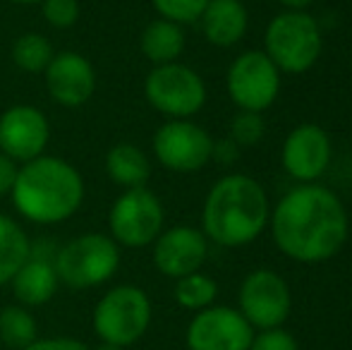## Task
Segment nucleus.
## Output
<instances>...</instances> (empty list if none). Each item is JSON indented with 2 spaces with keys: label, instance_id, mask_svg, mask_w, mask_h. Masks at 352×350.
<instances>
[{
  "label": "nucleus",
  "instance_id": "nucleus-1",
  "mask_svg": "<svg viewBox=\"0 0 352 350\" xmlns=\"http://www.w3.org/2000/svg\"><path fill=\"white\" fill-rule=\"evenodd\" d=\"M271 233L283 254L297 262L331 259L348 238V214L331 190L302 185L290 190L271 214Z\"/></svg>",
  "mask_w": 352,
  "mask_h": 350
},
{
  "label": "nucleus",
  "instance_id": "nucleus-2",
  "mask_svg": "<svg viewBox=\"0 0 352 350\" xmlns=\"http://www.w3.org/2000/svg\"><path fill=\"white\" fill-rule=\"evenodd\" d=\"M12 204L32 223H63L84 201V180L72 164L58 156H38L22 164L12 192Z\"/></svg>",
  "mask_w": 352,
  "mask_h": 350
},
{
  "label": "nucleus",
  "instance_id": "nucleus-3",
  "mask_svg": "<svg viewBox=\"0 0 352 350\" xmlns=\"http://www.w3.org/2000/svg\"><path fill=\"white\" fill-rule=\"evenodd\" d=\"M269 221V199L254 177L232 173L209 190L201 211L204 235L223 248H240L256 238Z\"/></svg>",
  "mask_w": 352,
  "mask_h": 350
},
{
  "label": "nucleus",
  "instance_id": "nucleus-4",
  "mask_svg": "<svg viewBox=\"0 0 352 350\" xmlns=\"http://www.w3.org/2000/svg\"><path fill=\"white\" fill-rule=\"evenodd\" d=\"M53 266L72 290H87L106 283L120 266V248L111 235L84 233L65 243L53 257Z\"/></svg>",
  "mask_w": 352,
  "mask_h": 350
},
{
  "label": "nucleus",
  "instance_id": "nucleus-5",
  "mask_svg": "<svg viewBox=\"0 0 352 350\" xmlns=\"http://www.w3.org/2000/svg\"><path fill=\"white\" fill-rule=\"evenodd\" d=\"M321 29L311 14L290 10L271 19L266 29V56L278 72L302 75L321 56Z\"/></svg>",
  "mask_w": 352,
  "mask_h": 350
},
{
  "label": "nucleus",
  "instance_id": "nucleus-6",
  "mask_svg": "<svg viewBox=\"0 0 352 350\" xmlns=\"http://www.w3.org/2000/svg\"><path fill=\"white\" fill-rule=\"evenodd\" d=\"M151 324V303L148 295L137 285H116L94 309V331L101 343L127 348L146 333Z\"/></svg>",
  "mask_w": 352,
  "mask_h": 350
},
{
  "label": "nucleus",
  "instance_id": "nucleus-7",
  "mask_svg": "<svg viewBox=\"0 0 352 350\" xmlns=\"http://www.w3.org/2000/svg\"><path fill=\"white\" fill-rule=\"evenodd\" d=\"M146 101L170 120H187L201 111L206 101L204 80L192 67L180 63L156 65L144 82Z\"/></svg>",
  "mask_w": 352,
  "mask_h": 350
},
{
  "label": "nucleus",
  "instance_id": "nucleus-8",
  "mask_svg": "<svg viewBox=\"0 0 352 350\" xmlns=\"http://www.w3.org/2000/svg\"><path fill=\"white\" fill-rule=\"evenodd\" d=\"M108 228H111V238L122 248H146L161 235V199L146 187L125 190L113 201Z\"/></svg>",
  "mask_w": 352,
  "mask_h": 350
},
{
  "label": "nucleus",
  "instance_id": "nucleus-9",
  "mask_svg": "<svg viewBox=\"0 0 352 350\" xmlns=\"http://www.w3.org/2000/svg\"><path fill=\"white\" fill-rule=\"evenodd\" d=\"M280 72L261 51H247L232 61L228 70V94L240 111L261 113L276 101Z\"/></svg>",
  "mask_w": 352,
  "mask_h": 350
},
{
  "label": "nucleus",
  "instance_id": "nucleus-10",
  "mask_svg": "<svg viewBox=\"0 0 352 350\" xmlns=\"http://www.w3.org/2000/svg\"><path fill=\"white\" fill-rule=\"evenodd\" d=\"M213 140L190 120H168L153 135L156 159L175 173H197L211 161Z\"/></svg>",
  "mask_w": 352,
  "mask_h": 350
},
{
  "label": "nucleus",
  "instance_id": "nucleus-11",
  "mask_svg": "<svg viewBox=\"0 0 352 350\" xmlns=\"http://www.w3.org/2000/svg\"><path fill=\"white\" fill-rule=\"evenodd\" d=\"M240 314L250 327L278 329L290 314L287 283L269 269L252 271L240 288Z\"/></svg>",
  "mask_w": 352,
  "mask_h": 350
},
{
  "label": "nucleus",
  "instance_id": "nucleus-12",
  "mask_svg": "<svg viewBox=\"0 0 352 350\" xmlns=\"http://www.w3.org/2000/svg\"><path fill=\"white\" fill-rule=\"evenodd\" d=\"M252 327L237 309L206 307L187 327L190 350H250Z\"/></svg>",
  "mask_w": 352,
  "mask_h": 350
},
{
  "label": "nucleus",
  "instance_id": "nucleus-13",
  "mask_svg": "<svg viewBox=\"0 0 352 350\" xmlns=\"http://www.w3.org/2000/svg\"><path fill=\"white\" fill-rule=\"evenodd\" d=\"M48 140H51V125L38 108L19 103L0 116V151L12 161H29L43 156Z\"/></svg>",
  "mask_w": 352,
  "mask_h": 350
},
{
  "label": "nucleus",
  "instance_id": "nucleus-14",
  "mask_svg": "<svg viewBox=\"0 0 352 350\" xmlns=\"http://www.w3.org/2000/svg\"><path fill=\"white\" fill-rule=\"evenodd\" d=\"M206 254V235L192 226H173L153 240V264L170 278H182L199 271Z\"/></svg>",
  "mask_w": 352,
  "mask_h": 350
},
{
  "label": "nucleus",
  "instance_id": "nucleus-15",
  "mask_svg": "<svg viewBox=\"0 0 352 350\" xmlns=\"http://www.w3.org/2000/svg\"><path fill=\"white\" fill-rule=\"evenodd\" d=\"M43 77L51 98L65 108L84 106L96 91V72L82 53H56Z\"/></svg>",
  "mask_w": 352,
  "mask_h": 350
},
{
  "label": "nucleus",
  "instance_id": "nucleus-16",
  "mask_svg": "<svg viewBox=\"0 0 352 350\" xmlns=\"http://www.w3.org/2000/svg\"><path fill=\"white\" fill-rule=\"evenodd\" d=\"M331 161V140L319 125H300L283 144V166L297 180H316Z\"/></svg>",
  "mask_w": 352,
  "mask_h": 350
},
{
  "label": "nucleus",
  "instance_id": "nucleus-17",
  "mask_svg": "<svg viewBox=\"0 0 352 350\" xmlns=\"http://www.w3.org/2000/svg\"><path fill=\"white\" fill-rule=\"evenodd\" d=\"M10 285H12L14 298L22 307H41V305L51 303L53 295L58 293L60 278H58L51 257H41V254L32 252L27 262L12 276Z\"/></svg>",
  "mask_w": 352,
  "mask_h": 350
},
{
  "label": "nucleus",
  "instance_id": "nucleus-18",
  "mask_svg": "<svg viewBox=\"0 0 352 350\" xmlns=\"http://www.w3.org/2000/svg\"><path fill=\"white\" fill-rule=\"evenodd\" d=\"M201 29L213 46H235L247 34V10L240 0H209L201 12Z\"/></svg>",
  "mask_w": 352,
  "mask_h": 350
},
{
  "label": "nucleus",
  "instance_id": "nucleus-19",
  "mask_svg": "<svg viewBox=\"0 0 352 350\" xmlns=\"http://www.w3.org/2000/svg\"><path fill=\"white\" fill-rule=\"evenodd\" d=\"M140 46H142V53L153 65L177 63L182 48H185V32H182L180 24L158 17L146 24V29L142 32Z\"/></svg>",
  "mask_w": 352,
  "mask_h": 350
},
{
  "label": "nucleus",
  "instance_id": "nucleus-20",
  "mask_svg": "<svg viewBox=\"0 0 352 350\" xmlns=\"http://www.w3.org/2000/svg\"><path fill=\"white\" fill-rule=\"evenodd\" d=\"M106 173L116 185L125 190L146 187V180L151 175V164L146 154L135 144H116L106 154Z\"/></svg>",
  "mask_w": 352,
  "mask_h": 350
},
{
  "label": "nucleus",
  "instance_id": "nucleus-21",
  "mask_svg": "<svg viewBox=\"0 0 352 350\" xmlns=\"http://www.w3.org/2000/svg\"><path fill=\"white\" fill-rule=\"evenodd\" d=\"M32 254V243L17 221L0 214V285L10 283Z\"/></svg>",
  "mask_w": 352,
  "mask_h": 350
},
{
  "label": "nucleus",
  "instance_id": "nucleus-22",
  "mask_svg": "<svg viewBox=\"0 0 352 350\" xmlns=\"http://www.w3.org/2000/svg\"><path fill=\"white\" fill-rule=\"evenodd\" d=\"M38 338L36 319L22 305H10L0 309V341L8 348L24 350Z\"/></svg>",
  "mask_w": 352,
  "mask_h": 350
},
{
  "label": "nucleus",
  "instance_id": "nucleus-23",
  "mask_svg": "<svg viewBox=\"0 0 352 350\" xmlns=\"http://www.w3.org/2000/svg\"><path fill=\"white\" fill-rule=\"evenodd\" d=\"M53 56V43L48 41L46 36L36 32L22 34V36L14 41L12 46V61L19 70L32 72V75H38V72H46V67L51 65Z\"/></svg>",
  "mask_w": 352,
  "mask_h": 350
},
{
  "label": "nucleus",
  "instance_id": "nucleus-24",
  "mask_svg": "<svg viewBox=\"0 0 352 350\" xmlns=\"http://www.w3.org/2000/svg\"><path fill=\"white\" fill-rule=\"evenodd\" d=\"M216 293H218L216 281L199 274V271H195L190 276H182L175 283V300L185 309L201 312V309L211 307V303L216 300Z\"/></svg>",
  "mask_w": 352,
  "mask_h": 350
},
{
  "label": "nucleus",
  "instance_id": "nucleus-25",
  "mask_svg": "<svg viewBox=\"0 0 352 350\" xmlns=\"http://www.w3.org/2000/svg\"><path fill=\"white\" fill-rule=\"evenodd\" d=\"M156 12L163 19H170L175 24H190L201 17L209 0H151Z\"/></svg>",
  "mask_w": 352,
  "mask_h": 350
},
{
  "label": "nucleus",
  "instance_id": "nucleus-26",
  "mask_svg": "<svg viewBox=\"0 0 352 350\" xmlns=\"http://www.w3.org/2000/svg\"><path fill=\"white\" fill-rule=\"evenodd\" d=\"M266 122L261 118V113H252V111H240L232 118L230 125V140L237 146H254L256 142L264 137Z\"/></svg>",
  "mask_w": 352,
  "mask_h": 350
},
{
  "label": "nucleus",
  "instance_id": "nucleus-27",
  "mask_svg": "<svg viewBox=\"0 0 352 350\" xmlns=\"http://www.w3.org/2000/svg\"><path fill=\"white\" fill-rule=\"evenodd\" d=\"M41 10H43L46 22L56 29H70L79 19L77 0H43Z\"/></svg>",
  "mask_w": 352,
  "mask_h": 350
},
{
  "label": "nucleus",
  "instance_id": "nucleus-28",
  "mask_svg": "<svg viewBox=\"0 0 352 350\" xmlns=\"http://www.w3.org/2000/svg\"><path fill=\"white\" fill-rule=\"evenodd\" d=\"M250 350H297V341L283 329H266L252 338Z\"/></svg>",
  "mask_w": 352,
  "mask_h": 350
},
{
  "label": "nucleus",
  "instance_id": "nucleus-29",
  "mask_svg": "<svg viewBox=\"0 0 352 350\" xmlns=\"http://www.w3.org/2000/svg\"><path fill=\"white\" fill-rule=\"evenodd\" d=\"M24 350H91V348L87 343L77 341V338L60 336V338H36L32 346Z\"/></svg>",
  "mask_w": 352,
  "mask_h": 350
},
{
  "label": "nucleus",
  "instance_id": "nucleus-30",
  "mask_svg": "<svg viewBox=\"0 0 352 350\" xmlns=\"http://www.w3.org/2000/svg\"><path fill=\"white\" fill-rule=\"evenodd\" d=\"M17 173H19L17 161H12L10 156H5L0 151V197L12 192L14 182H17Z\"/></svg>",
  "mask_w": 352,
  "mask_h": 350
},
{
  "label": "nucleus",
  "instance_id": "nucleus-31",
  "mask_svg": "<svg viewBox=\"0 0 352 350\" xmlns=\"http://www.w3.org/2000/svg\"><path fill=\"white\" fill-rule=\"evenodd\" d=\"M211 159L218 161L223 166H230L240 159V146L228 137V140H221V142H213V149H211Z\"/></svg>",
  "mask_w": 352,
  "mask_h": 350
},
{
  "label": "nucleus",
  "instance_id": "nucleus-32",
  "mask_svg": "<svg viewBox=\"0 0 352 350\" xmlns=\"http://www.w3.org/2000/svg\"><path fill=\"white\" fill-rule=\"evenodd\" d=\"M285 8H290V10H305L307 5H311L314 0H280Z\"/></svg>",
  "mask_w": 352,
  "mask_h": 350
},
{
  "label": "nucleus",
  "instance_id": "nucleus-33",
  "mask_svg": "<svg viewBox=\"0 0 352 350\" xmlns=\"http://www.w3.org/2000/svg\"><path fill=\"white\" fill-rule=\"evenodd\" d=\"M10 3H14V5H41L43 0H10Z\"/></svg>",
  "mask_w": 352,
  "mask_h": 350
},
{
  "label": "nucleus",
  "instance_id": "nucleus-34",
  "mask_svg": "<svg viewBox=\"0 0 352 350\" xmlns=\"http://www.w3.org/2000/svg\"><path fill=\"white\" fill-rule=\"evenodd\" d=\"M94 350H125V348H120V346H111V343H101V346H96Z\"/></svg>",
  "mask_w": 352,
  "mask_h": 350
}]
</instances>
